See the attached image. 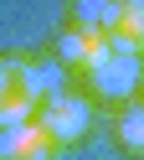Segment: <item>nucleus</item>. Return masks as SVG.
<instances>
[{
	"instance_id": "nucleus-1",
	"label": "nucleus",
	"mask_w": 144,
	"mask_h": 160,
	"mask_svg": "<svg viewBox=\"0 0 144 160\" xmlns=\"http://www.w3.org/2000/svg\"><path fill=\"white\" fill-rule=\"evenodd\" d=\"M36 124L46 129V139H51L57 150L82 145L88 129H93V98L77 93V88H62V93H51V98L36 103Z\"/></svg>"
},
{
	"instance_id": "nucleus-2",
	"label": "nucleus",
	"mask_w": 144,
	"mask_h": 160,
	"mask_svg": "<svg viewBox=\"0 0 144 160\" xmlns=\"http://www.w3.org/2000/svg\"><path fill=\"white\" fill-rule=\"evenodd\" d=\"M82 78H88L93 98H103V103H123V98H134V93L144 88V57H139V52H118V47H108L103 62H93Z\"/></svg>"
},
{
	"instance_id": "nucleus-3",
	"label": "nucleus",
	"mask_w": 144,
	"mask_h": 160,
	"mask_svg": "<svg viewBox=\"0 0 144 160\" xmlns=\"http://www.w3.org/2000/svg\"><path fill=\"white\" fill-rule=\"evenodd\" d=\"M41 98L31 93V57H0V129L31 124Z\"/></svg>"
},
{
	"instance_id": "nucleus-4",
	"label": "nucleus",
	"mask_w": 144,
	"mask_h": 160,
	"mask_svg": "<svg viewBox=\"0 0 144 160\" xmlns=\"http://www.w3.org/2000/svg\"><path fill=\"white\" fill-rule=\"evenodd\" d=\"M103 36H108V47H118V52H139L144 57V0H108Z\"/></svg>"
},
{
	"instance_id": "nucleus-5",
	"label": "nucleus",
	"mask_w": 144,
	"mask_h": 160,
	"mask_svg": "<svg viewBox=\"0 0 144 160\" xmlns=\"http://www.w3.org/2000/svg\"><path fill=\"white\" fill-rule=\"evenodd\" d=\"M103 52H108V36H103V31L67 26V31L57 36V57L67 62V72H88L93 62H103Z\"/></svg>"
},
{
	"instance_id": "nucleus-6",
	"label": "nucleus",
	"mask_w": 144,
	"mask_h": 160,
	"mask_svg": "<svg viewBox=\"0 0 144 160\" xmlns=\"http://www.w3.org/2000/svg\"><path fill=\"white\" fill-rule=\"evenodd\" d=\"M51 155H57V145L46 139V129L36 119L0 129V160H51Z\"/></svg>"
},
{
	"instance_id": "nucleus-7",
	"label": "nucleus",
	"mask_w": 144,
	"mask_h": 160,
	"mask_svg": "<svg viewBox=\"0 0 144 160\" xmlns=\"http://www.w3.org/2000/svg\"><path fill=\"white\" fill-rule=\"evenodd\" d=\"M67 62L62 57H31V93L36 98H51V93H62L67 88Z\"/></svg>"
},
{
	"instance_id": "nucleus-8",
	"label": "nucleus",
	"mask_w": 144,
	"mask_h": 160,
	"mask_svg": "<svg viewBox=\"0 0 144 160\" xmlns=\"http://www.w3.org/2000/svg\"><path fill=\"white\" fill-rule=\"evenodd\" d=\"M113 139H118L123 155H139L144 160V103H129L118 119H113Z\"/></svg>"
},
{
	"instance_id": "nucleus-9",
	"label": "nucleus",
	"mask_w": 144,
	"mask_h": 160,
	"mask_svg": "<svg viewBox=\"0 0 144 160\" xmlns=\"http://www.w3.org/2000/svg\"><path fill=\"white\" fill-rule=\"evenodd\" d=\"M103 16H108V0H77L72 5V26H82V31H103Z\"/></svg>"
},
{
	"instance_id": "nucleus-10",
	"label": "nucleus",
	"mask_w": 144,
	"mask_h": 160,
	"mask_svg": "<svg viewBox=\"0 0 144 160\" xmlns=\"http://www.w3.org/2000/svg\"><path fill=\"white\" fill-rule=\"evenodd\" d=\"M139 93H144V88H139ZM139 103H144V98H139Z\"/></svg>"
}]
</instances>
